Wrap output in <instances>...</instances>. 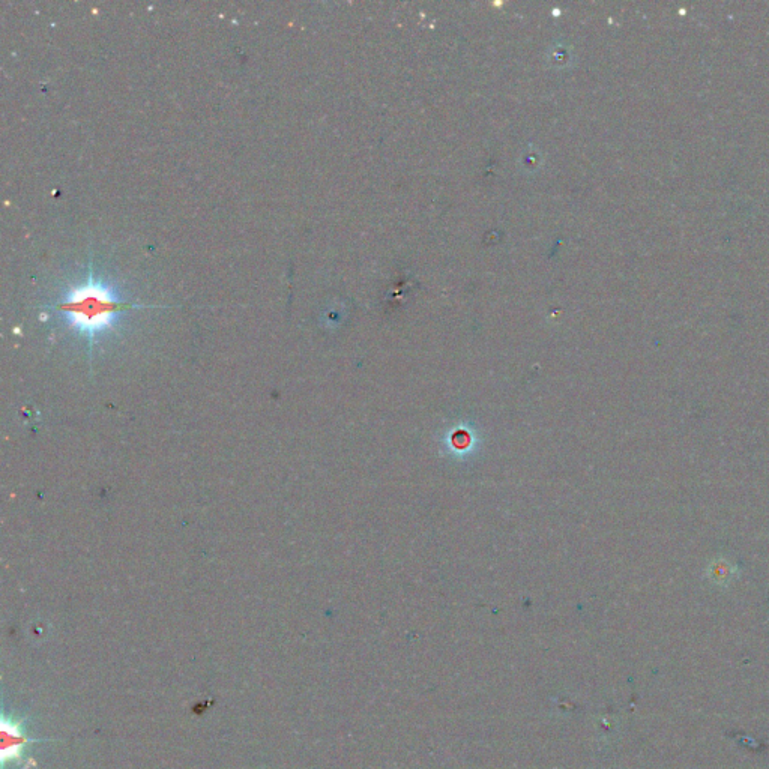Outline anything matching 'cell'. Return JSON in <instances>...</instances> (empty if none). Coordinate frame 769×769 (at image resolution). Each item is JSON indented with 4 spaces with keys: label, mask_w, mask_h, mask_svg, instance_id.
<instances>
[{
    "label": "cell",
    "mask_w": 769,
    "mask_h": 769,
    "mask_svg": "<svg viewBox=\"0 0 769 769\" xmlns=\"http://www.w3.org/2000/svg\"><path fill=\"white\" fill-rule=\"evenodd\" d=\"M28 733L22 721L16 718H2V766L8 763L22 762L26 756V748L31 744Z\"/></svg>",
    "instance_id": "cell-2"
},
{
    "label": "cell",
    "mask_w": 769,
    "mask_h": 769,
    "mask_svg": "<svg viewBox=\"0 0 769 769\" xmlns=\"http://www.w3.org/2000/svg\"><path fill=\"white\" fill-rule=\"evenodd\" d=\"M133 307L91 272L85 283L68 290L56 310L64 314L74 331L85 337L89 344H94L98 337L115 328L125 310Z\"/></svg>",
    "instance_id": "cell-1"
}]
</instances>
